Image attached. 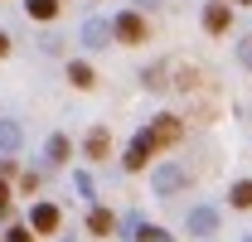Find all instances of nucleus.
I'll return each instance as SVG.
<instances>
[{
	"mask_svg": "<svg viewBox=\"0 0 252 242\" xmlns=\"http://www.w3.org/2000/svg\"><path fill=\"white\" fill-rule=\"evenodd\" d=\"M59 209H54V204H34V213H30V228L34 233H59Z\"/></svg>",
	"mask_w": 252,
	"mask_h": 242,
	"instance_id": "nucleus-4",
	"label": "nucleus"
},
{
	"mask_svg": "<svg viewBox=\"0 0 252 242\" xmlns=\"http://www.w3.org/2000/svg\"><path fill=\"white\" fill-rule=\"evenodd\" d=\"M20 146V126L15 121H0V151H15Z\"/></svg>",
	"mask_w": 252,
	"mask_h": 242,
	"instance_id": "nucleus-15",
	"label": "nucleus"
},
{
	"mask_svg": "<svg viewBox=\"0 0 252 242\" xmlns=\"http://www.w3.org/2000/svg\"><path fill=\"white\" fill-rule=\"evenodd\" d=\"M238 5H252V0H238Z\"/></svg>",
	"mask_w": 252,
	"mask_h": 242,
	"instance_id": "nucleus-20",
	"label": "nucleus"
},
{
	"mask_svg": "<svg viewBox=\"0 0 252 242\" xmlns=\"http://www.w3.org/2000/svg\"><path fill=\"white\" fill-rule=\"evenodd\" d=\"M136 238H141V242H175L165 228H136Z\"/></svg>",
	"mask_w": 252,
	"mask_h": 242,
	"instance_id": "nucleus-16",
	"label": "nucleus"
},
{
	"mask_svg": "<svg viewBox=\"0 0 252 242\" xmlns=\"http://www.w3.org/2000/svg\"><path fill=\"white\" fill-rule=\"evenodd\" d=\"M5 242H34V228H10Z\"/></svg>",
	"mask_w": 252,
	"mask_h": 242,
	"instance_id": "nucleus-17",
	"label": "nucleus"
},
{
	"mask_svg": "<svg viewBox=\"0 0 252 242\" xmlns=\"http://www.w3.org/2000/svg\"><path fill=\"white\" fill-rule=\"evenodd\" d=\"M5 54H10V39H5V34H0V59H5Z\"/></svg>",
	"mask_w": 252,
	"mask_h": 242,
	"instance_id": "nucleus-19",
	"label": "nucleus"
},
{
	"mask_svg": "<svg viewBox=\"0 0 252 242\" xmlns=\"http://www.w3.org/2000/svg\"><path fill=\"white\" fill-rule=\"evenodd\" d=\"M248 242H252V238H248Z\"/></svg>",
	"mask_w": 252,
	"mask_h": 242,
	"instance_id": "nucleus-21",
	"label": "nucleus"
},
{
	"mask_svg": "<svg viewBox=\"0 0 252 242\" xmlns=\"http://www.w3.org/2000/svg\"><path fill=\"white\" fill-rule=\"evenodd\" d=\"M112 228H117V218H112L107 209H93V213H88V233H97V238H107Z\"/></svg>",
	"mask_w": 252,
	"mask_h": 242,
	"instance_id": "nucleus-10",
	"label": "nucleus"
},
{
	"mask_svg": "<svg viewBox=\"0 0 252 242\" xmlns=\"http://www.w3.org/2000/svg\"><path fill=\"white\" fill-rule=\"evenodd\" d=\"M214 228H219V213L214 209H194L189 213V233H194V238H209Z\"/></svg>",
	"mask_w": 252,
	"mask_h": 242,
	"instance_id": "nucleus-5",
	"label": "nucleus"
},
{
	"mask_svg": "<svg viewBox=\"0 0 252 242\" xmlns=\"http://www.w3.org/2000/svg\"><path fill=\"white\" fill-rule=\"evenodd\" d=\"M68 83H73V88H83V92H88V88H93V83H97V73H93V68H88V63H68Z\"/></svg>",
	"mask_w": 252,
	"mask_h": 242,
	"instance_id": "nucleus-11",
	"label": "nucleus"
},
{
	"mask_svg": "<svg viewBox=\"0 0 252 242\" xmlns=\"http://www.w3.org/2000/svg\"><path fill=\"white\" fill-rule=\"evenodd\" d=\"M185 184V175L175 170V165H165V170H156V194H175Z\"/></svg>",
	"mask_w": 252,
	"mask_h": 242,
	"instance_id": "nucleus-9",
	"label": "nucleus"
},
{
	"mask_svg": "<svg viewBox=\"0 0 252 242\" xmlns=\"http://www.w3.org/2000/svg\"><path fill=\"white\" fill-rule=\"evenodd\" d=\"M83 151H88V160H102V155L112 151V136L97 126V131H88V146H83Z\"/></svg>",
	"mask_w": 252,
	"mask_h": 242,
	"instance_id": "nucleus-8",
	"label": "nucleus"
},
{
	"mask_svg": "<svg viewBox=\"0 0 252 242\" xmlns=\"http://www.w3.org/2000/svg\"><path fill=\"white\" fill-rule=\"evenodd\" d=\"M233 209H252V180H243V184H233Z\"/></svg>",
	"mask_w": 252,
	"mask_h": 242,
	"instance_id": "nucleus-14",
	"label": "nucleus"
},
{
	"mask_svg": "<svg viewBox=\"0 0 252 242\" xmlns=\"http://www.w3.org/2000/svg\"><path fill=\"white\" fill-rule=\"evenodd\" d=\"M151 155H156V146H151V136L141 131V136L126 146V160H122V165H126V170H146V160H151Z\"/></svg>",
	"mask_w": 252,
	"mask_h": 242,
	"instance_id": "nucleus-3",
	"label": "nucleus"
},
{
	"mask_svg": "<svg viewBox=\"0 0 252 242\" xmlns=\"http://www.w3.org/2000/svg\"><path fill=\"white\" fill-rule=\"evenodd\" d=\"M83 39H88L93 49H102L107 39H117V30H112V25H102V20H88V25H83Z\"/></svg>",
	"mask_w": 252,
	"mask_h": 242,
	"instance_id": "nucleus-6",
	"label": "nucleus"
},
{
	"mask_svg": "<svg viewBox=\"0 0 252 242\" xmlns=\"http://www.w3.org/2000/svg\"><path fill=\"white\" fill-rule=\"evenodd\" d=\"M10 213V184H5V175H0V218Z\"/></svg>",
	"mask_w": 252,
	"mask_h": 242,
	"instance_id": "nucleus-18",
	"label": "nucleus"
},
{
	"mask_svg": "<svg viewBox=\"0 0 252 242\" xmlns=\"http://www.w3.org/2000/svg\"><path fill=\"white\" fill-rule=\"evenodd\" d=\"M228 20H233L228 5H209V10H204V30H209V34H223V30H228Z\"/></svg>",
	"mask_w": 252,
	"mask_h": 242,
	"instance_id": "nucleus-7",
	"label": "nucleus"
},
{
	"mask_svg": "<svg viewBox=\"0 0 252 242\" xmlns=\"http://www.w3.org/2000/svg\"><path fill=\"white\" fill-rule=\"evenodd\" d=\"M44 155H49L54 165H63V160H68V136H49V146H44Z\"/></svg>",
	"mask_w": 252,
	"mask_h": 242,
	"instance_id": "nucleus-12",
	"label": "nucleus"
},
{
	"mask_svg": "<svg viewBox=\"0 0 252 242\" xmlns=\"http://www.w3.org/2000/svg\"><path fill=\"white\" fill-rule=\"evenodd\" d=\"M146 136H151L156 151H165V146H175V141L185 136V126H180V117H156L151 126H146Z\"/></svg>",
	"mask_w": 252,
	"mask_h": 242,
	"instance_id": "nucleus-1",
	"label": "nucleus"
},
{
	"mask_svg": "<svg viewBox=\"0 0 252 242\" xmlns=\"http://www.w3.org/2000/svg\"><path fill=\"white\" fill-rule=\"evenodd\" d=\"M25 10H30L34 20H54V15H59V0H30Z\"/></svg>",
	"mask_w": 252,
	"mask_h": 242,
	"instance_id": "nucleus-13",
	"label": "nucleus"
},
{
	"mask_svg": "<svg viewBox=\"0 0 252 242\" xmlns=\"http://www.w3.org/2000/svg\"><path fill=\"white\" fill-rule=\"evenodd\" d=\"M112 30H117L122 44H146V20H141V15H131V10L112 20Z\"/></svg>",
	"mask_w": 252,
	"mask_h": 242,
	"instance_id": "nucleus-2",
	"label": "nucleus"
}]
</instances>
